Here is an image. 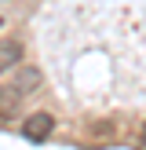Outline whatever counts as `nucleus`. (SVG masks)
I'll use <instances>...</instances> for the list:
<instances>
[{"label":"nucleus","instance_id":"obj_1","mask_svg":"<svg viewBox=\"0 0 146 150\" xmlns=\"http://www.w3.org/2000/svg\"><path fill=\"white\" fill-rule=\"evenodd\" d=\"M51 128H55V117H51L48 110H40V114H33V117H26V121H22V136L33 139V143L48 139V136H51Z\"/></svg>","mask_w":146,"mask_h":150},{"label":"nucleus","instance_id":"obj_2","mask_svg":"<svg viewBox=\"0 0 146 150\" xmlns=\"http://www.w3.org/2000/svg\"><path fill=\"white\" fill-rule=\"evenodd\" d=\"M18 106H22V95L15 88H0V121L18 117Z\"/></svg>","mask_w":146,"mask_h":150},{"label":"nucleus","instance_id":"obj_3","mask_svg":"<svg viewBox=\"0 0 146 150\" xmlns=\"http://www.w3.org/2000/svg\"><path fill=\"white\" fill-rule=\"evenodd\" d=\"M18 59H22V44L18 40H0V73H7Z\"/></svg>","mask_w":146,"mask_h":150},{"label":"nucleus","instance_id":"obj_4","mask_svg":"<svg viewBox=\"0 0 146 150\" xmlns=\"http://www.w3.org/2000/svg\"><path fill=\"white\" fill-rule=\"evenodd\" d=\"M36 84H40V73H36V70H22L18 81H15V92H18V95H22V92H33Z\"/></svg>","mask_w":146,"mask_h":150},{"label":"nucleus","instance_id":"obj_5","mask_svg":"<svg viewBox=\"0 0 146 150\" xmlns=\"http://www.w3.org/2000/svg\"><path fill=\"white\" fill-rule=\"evenodd\" d=\"M142 143H146V128H142Z\"/></svg>","mask_w":146,"mask_h":150},{"label":"nucleus","instance_id":"obj_6","mask_svg":"<svg viewBox=\"0 0 146 150\" xmlns=\"http://www.w3.org/2000/svg\"><path fill=\"white\" fill-rule=\"evenodd\" d=\"M0 26H4V18H0Z\"/></svg>","mask_w":146,"mask_h":150}]
</instances>
